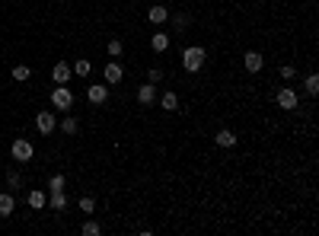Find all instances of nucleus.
Listing matches in <instances>:
<instances>
[{
  "label": "nucleus",
  "instance_id": "obj_10",
  "mask_svg": "<svg viewBox=\"0 0 319 236\" xmlns=\"http://www.w3.org/2000/svg\"><path fill=\"white\" fill-rule=\"evenodd\" d=\"M214 144H217V147H233L236 144V134H233V131H227V128H220L217 134H214Z\"/></svg>",
  "mask_w": 319,
  "mask_h": 236
},
{
  "label": "nucleus",
  "instance_id": "obj_11",
  "mask_svg": "<svg viewBox=\"0 0 319 236\" xmlns=\"http://www.w3.org/2000/svg\"><path fill=\"white\" fill-rule=\"evenodd\" d=\"M147 20H150L153 26H160V23L169 20V10H166V7H150V10H147Z\"/></svg>",
  "mask_w": 319,
  "mask_h": 236
},
{
  "label": "nucleus",
  "instance_id": "obj_25",
  "mask_svg": "<svg viewBox=\"0 0 319 236\" xmlns=\"http://www.w3.org/2000/svg\"><path fill=\"white\" fill-rule=\"evenodd\" d=\"M64 134H77V118H64Z\"/></svg>",
  "mask_w": 319,
  "mask_h": 236
},
{
  "label": "nucleus",
  "instance_id": "obj_23",
  "mask_svg": "<svg viewBox=\"0 0 319 236\" xmlns=\"http://www.w3.org/2000/svg\"><path fill=\"white\" fill-rule=\"evenodd\" d=\"M80 211L83 214H93V211H96V201H93V198H80Z\"/></svg>",
  "mask_w": 319,
  "mask_h": 236
},
{
  "label": "nucleus",
  "instance_id": "obj_4",
  "mask_svg": "<svg viewBox=\"0 0 319 236\" xmlns=\"http://www.w3.org/2000/svg\"><path fill=\"white\" fill-rule=\"evenodd\" d=\"M274 102H278L284 112H294V109H297V93H294V90H278Z\"/></svg>",
  "mask_w": 319,
  "mask_h": 236
},
{
  "label": "nucleus",
  "instance_id": "obj_19",
  "mask_svg": "<svg viewBox=\"0 0 319 236\" xmlns=\"http://www.w3.org/2000/svg\"><path fill=\"white\" fill-rule=\"evenodd\" d=\"M303 90H306L309 96H316V93H319V77H316V74H309L306 80H303Z\"/></svg>",
  "mask_w": 319,
  "mask_h": 236
},
{
  "label": "nucleus",
  "instance_id": "obj_5",
  "mask_svg": "<svg viewBox=\"0 0 319 236\" xmlns=\"http://www.w3.org/2000/svg\"><path fill=\"white\" fill-rule=\"evenodd\" d=\"M102 74H106V83L112 86V83H122V77H125V67L118 64V61H112V64H106V71H102Z\"/></svg>",
  "mask_w": 319,
  "mask_h": 236
},
{
  "label": "nucleus",
  "instance_id": "obj_21",
  "mask_svg": "<svg viewBox=\"0 0 319 236\" xmlns=\"http://www.w3.org/2000/svg\"><path fill=\"white\" fill-rule=\"evenodd\" d=\"M64 185H67L64 176H51L48 179V191H64Z\"/></svg>",
  "mask_w": 319,
  "mask_h": 236
},
{
  "label": "nucleus",
  "instance_id": "obj_7",
  "mask_svg": "<svg viewBox=\"0 0 319 236\" xmlns=\"http://www.w3.org/2000/svg\"><path fill=\"white\" fill-rule=\"evenodd\" d=\"M55 125H58V121H55V115H51V112H39V115H36V128L42 131V134H51V131H55Z\"/></svg>",
  "mask_w": 319,
  "mask_h": 236
},
{
  "label": "nucleus",
  "instance_id": "obj_2",
  "mask_svg": "<svg viewBox=\"0 0 319 236\" xmlns=\"http://www.w3.org/2000/svg\"><path fill=\"white\" fill-rule=\"evenodd\" d=\"M51 106H55L58 112H67V109L74 106V93H71V90H67V86L61 83L55 93H51Z\"/></svg>",
  "mask_w": 319,
  "mask_h": 236
},
{
  "label": "nucleus",
  "instance_id": "obj_8",
  "mask_svg": "<svg viewBox=\"0 0 319 236\" xmlns=\"http://www.w3.org/2000/svg\"><path fill=\"white\" fill-rule=\"evenodd\" d=\"M137 102H141V106H153V102H157V86L144 83L141 90H137Z\"/></svg>",
  "mask_w": 319,
  "mask_h": 236
},
{
  "label": "nucleus",
  "instance_id": "obj_3",
  "mask_svg": "<svg viewBox=\"0 0 319 236\" xmlns=\"http://www.w3.org/2000/svg\"><path fill=\"white\" fill-rule=\"evenodd\" d=\"M10 153H13V160H16V163H29V160H32V153H36V150H32V144L26 141V137H20V141H13Z\"/></svg>",
  "mask_w": 319,
  "mask_h": 236
},
{
  "label": "nucleus",
  "instance_id": "obj_22",
  "mask_svg": "<svg viewBox=\"0 0 319 236\" xmlns=\"http://www.w3.org/2000/svg\"><path fill=\"white\" fill-rule=\"evenodd\" d=\"M99 233H102V226L96 220H86L83 223V236H99Z\"/></svg>",
  "mask_w": 319,
  "mask_h": 236
},
{
  "label": "nucleus",
  "instance_id": "obj_16",
  "mask_svg": "<svg viewBox=\"0 0 319 236\" xmlns=\"http://www.w3.org/2000/svg\"><path fill=\"white\" fill-rule=\"evenodd\" d=\"M48 204H51V211H64V207H67L64 191H51V201H48Z\"/></svg>",
  "mask_w": 319,
  "mask_h": 236
},
{
  "label": "nucleus",
  "instance_id": "obj_24",
  "mask_svg": "<svg viewBox=\"0 0 319 236\" xmlns=\"http://www.w3.org/2000/svg\"><path fill=\"white\" fill-rule=\"evenodd\" d=\"M109 55H112V58L122 55V39H112V42H109Z\"/></svg>",
  "mask_w": 319,
  "mask_h": 236
},
{
  "label": "nucleus",
  "instance_id": "obj_14",
  "mask_svg": "<svg viewBox=\"0 0 319 236\" xmlns=\"http://www.w3.org/2000/svg\"><path fill=\"white\" fill-rule=\"evenodd\" d=\"M160 106L166 109V112H176V109H179V96L172 93V90H169V93H163V96H160Z\"/></svg>",
  "mask_w": 319,
  "mask_h": 236
},
{
  "label": "nucleus",
  "instance_id": "obj_6",
  "mask_svg": "<svg viewBox=\"0 0 319 236\" xmlns=\"http://www.w3.org/2000/svg\"><path fill=\"white\" fill-rule=\"evenodd\" d=\"M86 99H90L93 106H102V102L109 99V86H86Z\"/></svg>",
  "mask_w": 319,
  "mask_h": 236
},
{
  "label": "nucleus",
  "instance_id": "obj_27",
  "mask_svg": "<svg viewBox=\"0 0 319 236\" xmlns=\"http://www.w3.org/2000/svg\"><path fill=\"white\" fill-rule=\"evenodd\" d=\"M157 80H163V71H160V67H153V71H150V83H157Z\"/></svg>",
  "mask_w": 319,
  "mask_h": 236
},
{
  "label": "nucleus",
  "instance_id": "obj_28",
  "mask_svg": "<svg viewBox=\"0 0 319 236\" xmlns=\"http://www.w3.org/2000/svg\"><path fill=\"white\" fill-rule=\"evenodd\" d=\"M185 26H188V20H185V16H176V29H179V32H182V29H185Z\"/></svg>",
  "mask_w": 319,
  "mask_h": 236
},
{
  "label": "nucleus",
  "instance_id": "obj_1",
  "mask_svg": "<svg viewBox=\"0 0 319 236\" xmlns=\"http://www.w3.org/2000/svg\"><path fill=\"white\" fill-rule=\"evenodd\" d=\"M204 58H208V51H204L201 45H192V48L182 51V67H185L188 74H195V71H201V67H204Z\"/></svg>",
  "mask_w": 319,
  "mask_h": 236
},
{
  "label": "nucleus",
  "instance_id": "obj_12",
  "mask_svg": "<svg viewBox=\"0 0 319 236\" xmlns=\"http://www.w3.org/2000/svg\"><path fill=\"white\" fill-rule=\"evenodd\" d=\"M51 77H55V83H67L71 80V64H55V71H51Z\"/></svg>",
  "mask_w": 319,
  "mask_h": 236
},
{
  "label": "nucleus",
  "instance_id": "obj_13",
  "mask_svg": "<svg viewBox=\"0 0 319 236\" xmlns=\"http://www.w3.org/2000/svg\"><path fill=\"white\" fill-rule=\"evenodd\" d=\"M13 207H16L13 195H7V191H0V217H10V214H13Z\"/></svg>",
  "mask_w": 319,
  "mask_h": 236
},
{
  "label": "nucleus",
  "instance_id": "obj_26",
  "mask_svg": "<svg viewBox=\"0 0 319 236\" xmlns=\"http://www.w3.org/2000/svg\"><path fill=\"white\" fill-rule=\"evenodd\" d=\"M294 74H297V71H294L290 64H287V67H281V77H284V80H294Z\"/></svg>",
  "mask_w": 319,
  "mask_h": 236
},
{
  "label": "nucleus",
  "instance_id": "obj_15",
  "mask_svg": "<svg viewBox=\"0 0 319 236\" xmlns=\"http://www.w3.org/2000/svg\"><path fill=\"white\" fill-rule=\"evenodd\" d=\"M169 36H166V32H153V39H150V45H153V51H166L169 48Z\"/></svg>",
  "mask_w": 319,
  "mask_h": 236
},
{
  "label": "nucleus",
  "instance_id": "obj_20",
  "mask_svg": "<svg viewBox=\"0 0 319 236\" xmlns=\"http://www.w3.org/2000/svg\"><path fill=\"white\" fill-rule=\"evenodd\" d=\"M90 71H93V64H90V61H86V58H80V61H77V64H74V74H77V77H86Z\"/></svg>",
  "mask_w": 319,
  "mask_h": 236
},
{
  "label": "nucleus",
  "instance_id": "obj_17",
  "mask_svg": "<svg viewBox=\"0 0 319 236\" xmlns=\"http://www.w3.org/2000/svg\"><path fill=\"white\" fill-rule=\"evenodd\" d=\"M29 207H36V211H42L45 207V191H29Z\"/></svg>",
  "mask_w": 319,
  "mask_h": 236
},
{
  "label": "nucleus",
  "instance_id": "obj_9",
  "mask_svg": "<svg viewBox=\"0 0 319 236\" xmlns=\"http://www.w3.org/2000/svg\"><path fill=\"white\" fill-rule=\"evenodd\" d=\"M243 64H246V71L249 74H255V71H262V55H258V51H246V58H243Z\"/></svg>",
  "mask_w": 319,
  "mask_h": 236
},
{
  "label": "nucleus",
  "instance_id": "obj_18",
  "mask_svg": "<svg viewBox=\"0 0 319 236\" xmlns=\"http://www.w3.org/2000/svg\"><path fill=\"white\" fill-rule=\"evenodd\" d=\"M29 74H32V71H29L26 64H16V67H13V80H16V83H26V80H29Z\"/></svg>",
  "mask_w": 319,
  "mask_h": 236
}]
</instances>
